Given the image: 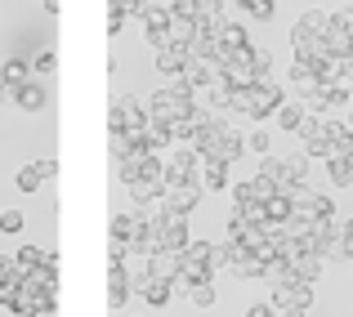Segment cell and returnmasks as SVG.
<instances>
[{"instance_id":"obj_1","label":"cell","mask_w":353,"mask_h":317,"mask_svg":"<svg viewBox=\"0 0 353 317\" xmlns=\"http://www.w3.org/2000/svg\"><path fill=\"white\" fill-rule=\"evenodd\" d=\"M143 125H148L143 99L130 94V90L112 94V103H108V134H117V130H143Z\"/></svg>"},{"instance_id":"obj_2","label":"cell","mask_w":353,"mask_h":317,"mask_svg":"<svg viewBox=\"0 0 353 317\" xmlns=\"http://www.w3.org/2000/svg\"><path fill=\"white\" fill-rule=\"evenodd\" d=\"M201 174V156L192 143H174L170 152H165V183H188Z\"/></svg>"},{"instance_id":"obj_3","label":"cell","mask_w":353,"mask_h":317,"mask_svg":"<svg viewBox=\"0 0 353 317\" xmlns=\"http://www.w3.org/2000/svg\"><path fill=\"white\" fill-rule=\"evenodd\" d=\"M259 174L277 179L282 188H286V183H304V174H309V152H291V156H264Z\"/></svg>"},{"instance_id":"obj_4","label":"cell","mask_w":353,"mask_h":317,"mask_svg":"<svg viewBox=\"0 0 353 317\" xmlns=\"http://www.w3.org/2000/svg\"><path fill=\"white\" fill-rule=\"evenodd\" d=\"M188 112H192V99H179L170 85L148 99V121H161V125H174V121H183Z\"/></svg>"},{"instance_id":"obj_5","label":"cell","mask_w":353,"mask_h":317,"mask_svg":"<svg viewBox=\"0 0 353 317\" xmlns=\"http://www.w3.org/2000/svg\"><path fill=\"white\" fill-rule=\"evenodd\" d=\"M273 313H309V304H313V286L309 282H286V286H273Z\"/></svg>"},{"instance_id":"obj_6","label":"cell","mask_w":353,"mask_h":317,"mask_svg":"<svg viewBox=\"0 0 353 317\" xmlns=\"http://www.w3.org/2000/svg\"><path fill=\"white\" fill-rule=\"evenodd\" d=\"M286 103V90L277 85V81H255V116L250 121H273V112Z\"/></svg>"},{"instance_id":"obj_7","label":"cell","mask_w":353,"mask_h":317,"mask_svg":"<svg viewBox=\"0 0 353 317\" xmlns=\"http://www.w3.org/2000/svg\"><path fill=\"white\" fill-rule=\"evenodd\" d=\"M241 152H246V139H241L237 130L228 125L224 134H219L215 143H210V152L201 156V161H224V165H233V161H241Z\"/></svg>"},{"instance_id":"obj_8","label":"cell","mask_w":353,"mask_h":317,"mask_svg":"<svg viewBox=\"0 0 353 317\" xmlns=\"http://www.w3.org/2000/svg\"><path fill=\"white\" fill-rule=\"evenodd\" d=\"M201 192H206V188H201L197 179H188V183H165L161 201H165V206H170V210L188 214V210H192V206H197V201H201Z\"/></svg>"},{"instance_id":"obj_9","label":"cell","mask_w":353,"mask_h":317,"mask_svg":"<svg viewBox=\"0 0 353 317\" xmlns=\"http://www.w3.org/2000/svg\"><path fill=\"white\" fill-rule=\"evenodd\" d=\"M5 99L14 108H23V112H41L50 103V90H45L41 81H27V85H18V90H5Z\"/></svg>"},{"instance_id":"obj_10","label":"cell","mask_w":353,"mask_h":317,"mask_svg":"<svg viewBox=\"0 0 353 317\" xmlns=\"http://www.w3.org/2000/svg\"><path fill=\"white\" fill-rule=\"evenodd\" d=\"M291 50H295V59H309V63H322L327 59V36H309V32H300V27H291Z\"/></svg>"},{"instance_id":"obj_11","label":"cell","mask_w":353,"mask_h":317,"mask_svg":"<svg viewBox=\"0 0 353 317\" xmlns=\"http://www.w3.org/2000/svg\"><path fill=\"white\" fill-rule=\"evenodd\" d=\"M27 81H36L32 59L14 54V59H5V63H0V90H18V85H27Z\"/></svg>"},{"instance_id":"obj_12","label":"cell","mask_w":353,"mask_h":317,"mask_svg":"<svg viewBox=\"0 0 353 317\" xmlns=\"http://www.w3.org/2000/svg\"><path fill=\"white\" fill-rule=\"evenodd\" d=\"M148 273H152V277H165V282H179V273H183V250H157V255H148Z\"/></svg>"},{"instance_id":"obj_13","label":"cell","mask_w":353,"mask_h":317,"mask_svg":"<svg viewBox=\"0 0 353 317\" xmlns=\"http://www.w3.org/2000/svg\"><path fill=\"white\" fill-rule=\"evenodd\" d=\"M165 250H188L192 246V237H188V214H179V210H165Z\"/></svg>"},{"instance_id":"obj_14","label":"cell","mask_w":353,"mask_h":317,"mask_svg":"<svg viewBox=\"0 0 353 317\" xmlns=\"http://www.w3.org/2000/svg\"><path fill=\"white\" fill-rule=\"evenodd\" d=\"M143 147H152V152H170V147H174V130L170 125H161V121H148V125H143Z\"/></svg>"},{"instance_id":"obj_15","label":"cell","mask_w":353,"mask_h":317,"mask_svg":"<svg viewBox=\"0 0 353 317\" xmlns=\"http://www.w3.org/2000/svg\"><path fill=\"white\" fill-rule=\"evenodd\" d=\"M188 59H192V54L183 50V45H174V50H157V72H161V76H179V72L188 68Z\"/></svg>"},{"instance_id":"obj_16","label":"cell","mask_w":353,"mask_h":317,"mask_svg":"<svg viewBox=\"0 0 353 317\" xmlns=\"http://www.w3.org/2000/svg\"><path fill=\"white\" fill-rule=\"evenodd\" d=\"M282 192H286V197H291L295 214H313V210H318V197H322V192H313L309 183H286Z\"/></svg>"},{"instance_id":"obj_17","label":"cell","mask_w":353,"mask_h":317,"mask_svg":"<svg viewBox=\"0 0 353 317\" xmlns=\"http://www.w3.org/2000/svg\"><path fill=\"white\" fill-rule=\"evenodd\" d=\"M197 183H201L206 192H224V188H228V165H224V161H201Z\"/></svg>"},{"instance_id":"obj_18","label":"cell","mask_w":353,"mask_h":317,"mask_svg":"<svg viewBox=\"0 0 353 317\" xmlns=\"http://www.w3.org/2000/svg\"><path fill=\"white\" fill-rule=\"evenodd\" d=\"M219 45H224V50H233V54H241V50H250V32L228 18V23L219 27Z\"/></svg>"},{"instance_id":"obj_19","label":"cell","mask_w":353,"mask_h":317,"mask_svg":"<svg viewBox=\"0 0 353 317\" xmlns=\"http://www.w3.org/2000/svg\"><path fill=\"white\" fill-rule=\"evenodd\" d=\"M161 192H165V179H139V183H130V201H134V206H152Z\"/></svg>"},{"instance_id":"obj_20","label":"cell","mask_w":353,"mask_h":317,"mask_svg":"<svg viewBox=\"0 0 353 317\" xmlns=\"http://www.w3.org/2000/svg\"><path fill=\"white\" fill-rule=\"evenodd\" d=\"M264 282L286 286V282H300V277H295V264H291V259L277 255V259H268V264H264Z\"/></svg>"},{"instance_id":"obj_21","label":"cell","mask_w":353,"mask_h":317,"mask_svg":"<svg viewBox=\"0 0 353 317\" xmlns=\"http://www.w3.org/2000/svg\"><path fill=\"white\" fill-rule=\"evenodd\" d=\"M233 277L237 282H259V277H264V259H259L255 250H246L241 259H233Z\"/></svg>"},{"instance_id":"obj_22","label":"cell","mask_w":353,"mask_h":317,"mask_svg":"<svg viewBox=\"0 0 353 317\" xmlns=\"http://www.w3.org/2000/svg\"><path fill=\"white\" fill-rule=\"evenodd\" d=\"M291 264H295V277L313 286L322 277V268H327V255H300V259H291Z\"/></svg>"},{"instance_id":"obj_23","label":"cell","mask_w":353,"mask_h":317,"mask_svg":"<svg viewBox=\"0 0 353 317\" xmlns=\"http://www.w3.org/2000/svg\"><path fill=\"white\" fill-rule=\"evenodd\" d=\"M273 121H277V130H286V134H300V125H304V108L300 103H282L273 112Z\"/></svg>"},{"instance_id":"obj_24","label":"cell","mask_w":353,"mask_h":317,"mask_svg":"<svg viewBox=\"0 0 353 317\" xmlns=\"http://www.w3.org/2000/svg\"><path fill=\"white\" fill-rule=\"evenodd\" d=\"M139 18H143V32H165V27L174 23L170 5H148V9H143V14H139Z\"/></svg>"},{"instance_id":"obj_25","label":"cell","mask_w":353,"mask_h":317,"mask_svg":"<svg viewBox=\"0 0 353 317\" xmlns=\"http://www.w3.org/2000/svg\"><path fill=\"white\" fill-rule=\"evenodd\" d=\"M165 32H170V45H183V50H188V45L197 41V32H201V27L192 23V18H174V23L165 27Z\"/></svg>"},{"instance_id":"obj_26","label":"cell","mask_w":353,"mask_h":317,"mask_svg":"<svg viewBox=\"0 0 353 317\" xmlns=\"http://www.w3.org/2000/svg\"><path fill=\"white\" fill-rule=\"evenodd\" d=\"M295 27H300V32H309V36H327V32H331V14H322V9H309V14H304Z\"/></svg>"},{"instance_id":"obj_27","label":"cell","mask_w":353,"mask_h":317,"mask_svg":"<svg viewBox=\"0 0 353 317\" xmlns=\"http://www.w3.org/2000/svg\"><path fill=\"white\" fill-rule=\"evenodd\" d=\"M206 103L215 108V112H224V108H233V85H228L224 76L215 81V85H206Z\"/></svg>"},{"instance_id":"obj_28","label":"cell","mask_w":353,"mask_h":317,"mask_svg":"<svg viewBox=\"0 0 353 317\" xmlns=\"http://www.w3.org/2000/svg\"><path fill=\"white\" fill-rule=\"evenodd\" d=\"M224 81H228V85H233V90H250V85H255V72H250V63H233V68H224Z\"/></svg>"},{"instance_id":"obj_29","label":"cell","mask_w":353,"mask_h":317,"mask_svg":"<svg viewBox=\"0 0 353 317\" xmlns=\"http://www.w3.org/2000/svg\"><path fill=\"white\" fill-rule=\"evenodd\" d=\"M246 63H250V72L264 81L268 68H273V50H264V45H250V50H246Z\"/></svg>"},{"instance_id":"obj_30","label":"cell","mask_w":353,"mask_h":317,"mask_svg":"<svg viewBox=\"0 0 353 317\" xmlns=\"http://www.w3.org/2000/svg\"><path fill=\"white\" fill-rule=\"evenodd\" d=\"M14 183H18V192H27V197H32V192H36V188H41V183H45V174L36 170V161H27L23 170L14 174Z\"/></svg>"},{"instance_id":"obj_31","label":"cell","mask_w":353,"mask_h":317,"mask_svg":"<svg viewBox=\"0 0 353 317\" xmlns=\"http://www.w3.org/2000/svg\"><path fill=\"white\" fill-rule=\"evenodd\" d=\"M219 295H215V282H197V286H188V304L192 309H210Z\"/></svg>"},{"instance_id":"obj_32","label":"cell","mask_w":353,"mask_h":317,"mask_svg":"<svg viewBox=\"0 0 353 317\" xmlns=\"http://www.w3.org/2000/svg\"><path fill=\"white\" fill-rule=\"evenodd\" d=\"M117 174H121V183H125V188H130V183H139V174H143V165H139V147L117 161Z\"/></svg>"},{"instance_id":"obj_33","label":"cell","mask_w":353,"mask_h":317,"mask_svg":"<svg viewBox=\"0 0 353 317\" xmlns=\"http://www.w3.org/2000/svg\"><path fill=\"white\" fill-rule=\"evenodd\" d=\"M327 174H331V183H336V188H349V183H353V161L331 156V161H327Z\"/></svg>"},{"instance_id":"obj_34","label":"cell","mask_w":353,"mask_h":317,"mask_svg":"<svg viewBox=\"0 0 353 317\" xmlns=\"http://www.w3.org/2000/svg\"><path fill=\"white\" fill-rule=\"evenodd\" d=\"M18 264H23V273L27 268H41V264H50V250H41V246H18Z\"/></svg>"},{"instance_id":"obj_35","label":"cell","mask_w":353,"mask_h":317,"mask_svg":"<svg viewBox=\"0 0 353 317\" xmlns=\"http://www.w3.org/2000/svg\"><path fill=\"white\" fill-rule=\"evenodd\" d=\"M237 5L246 9L255 23H268V18H273V9H277V0H237Z\"/></svg>"},{"instance_id":"obj_36","label":"cell","mask_w":353,"mask_h":317,"mask_svg":"<svg viewBox=\"0 0 353 317\" xmlns=\"http://www.w3.org/2000/svg\"><path fill=\"white\" fill-rule=\"evenodd\" d=\"M18 291H23V277L18 273H0V304H5V309L18 300Z\"/></svg>"},{"instance_id":"obj_37","label":"cell","mask_w":353,"mask_h":317,"mask_svg":"<svg viewBox=\"0 0 353 317\" xmlns=\"http://www.w3.org/2000/svg\"><path fill=\"white\" fill-rule=\"evenodd\" d=\"M264 206H268V219H277V223H286L295 214V206H291V197H286V192H277V197L264 201Z\"/></svg>"},{"instance_id":"obj_38","label":"cell","mask_w":353,"mask_h":317,"mask_svg":"<svg viewBox=\"0 0 353 317\" xmlns=\"http://www.w3.org/2000/svg\"><path fill=\"white\" fill-rule=\"evenodd\" d=\"M327 50L340 54V59H345V54H353V41H349L345 27H331V32H327Z\"/></svg>"},{"instance_id":"obj_39","label":"cell","mask_w":353,"mask_h":317,"mask_svg":"<svg viewBox=\"0 0 353 317\" xmlns=\"http://www.w3.org/2000/svg\"><path fill=\"white\" fill-rule=\"evenodd\" d=\"M331 156H340V161H353V130H340V134L331 139Z\"/></svg>"},{"instance_id":"obj_40","label":"cell","mask_w":353,"mask_h":317,"mask_svg":"<svg viewBox=\"0 0 353 317\" xmlns=\"http://www.w3.org/2000/svg\"><path fill=\"white\" fill-rule=\"evenodd\" d=\"M233 112L255 116V85H250V90H233Z\"/></svg>"},{"instance_id":"obj_41","label":"cell","mask_w":353,"mask_h":317,"mask_svg":"<svg viewBox=\"0 0 353 317\" xmlns=\"http://www.w3.org/2000/svg\"><path fill=\"white\" fill-rule=\"evenodd\" d=\"M170 14L174 18H192V23H197V18H201V0H170Z\"/></svg>"},{"instance_id":"obj_42","label":"cell","mask_w":353,"mask_h":317,"mask_svg":"<svg viewBox=\"0 0 353 317\" xmlns=\"http://www.w3.org/2000/svg\"><path fill=\"white\" fill-rule=\"evenodd\" d=\"M54 68H59V59H54V50H41V54L32 59V72H36V76H50Z\"/></svg>"},{"instance_id":"obj_43","label":"cell","mask_w":353,"mask_h":317,"mask_svg":"<svg viewBox=\"0 0 353 317\" xmlns=\"http://www.w3.org/2000/svg\"><path fill=\"white\" fill-rule=\"evenodd\" d=\"M23 210H0V232H23Z\"/></svg>"},{"instance_id":"obj_44","label":"cell","mask_w":353,"mask_h":317,"mask_svg":"<svg viewBox=\"0 0 353 317\" xmlns=\"http://www.w3.org/2000/svg\"><path fill=\"white\" fill-rule=\"evenodd\" d=\"M215 18H224V0H201V18L197 23H215Z\"/></svg>"},{"instance_id":"obj_45","label":"cell","mask_w":353,"mask_h":317,"mask_svg":"<svg viewBox=\"0 0 353 317\" xmlns=\"http://www.w3.org/2000/svg\"><path fill=\"white\" fill-rule=\"evenodd\" d=\"M246 147H250V152H259V156H268V130H250Z\"/></svg>"},{"instance_id":"obj_46","label":"cell","mask_w":353,"mask_h":317,"mask_svg":"<svg viewBox=\"0 0 353 317\" xmlns=\"http://www.w3.org/2000/svg\"><path fill=\"white\" fill-rule=\"evenodd\" d=\"M170 90H174L179 99H192V94H197V85H192V81L183 76V72H179V76H170Z\"/></svg>"},{"instance_id":"obj_47","label":"cell","mask_w":353,"mask_h":317,"mask_svg":"<svg viewBox=\"0 0 353 317\" xmlns=\"http://www.w3.org/2000/svg\"><path fill=\"white\" fill-rule=\"evenodd\" d=\"M246 201H255V188H250V179H246V183H233V206H246Z\"/></svg>"},{"instance_id":"obj_48","label":"cell","mask_w":353,"mask_h":317,"mask_svg":"<svg viewBox=\"0 0 353 317\" xmlns=\"http://www.w3.org/2000/svg\"><path fill=\"white\" fill-rule=\"evenodd\" d=\"M313 219H336V197H318V210Z\"/></svg>"},{"instance_id":"obj_49","label":"cell","mask_w":353,"mask_h":317,"mask_svg":"<svg viewBox=\"0 0 353 317\" xmlns=\"http://www.w3.org/2000/svg\"><path fill=\"white\" fill-rule=\"evenodd\" d=\"M331 27H345V32H349V27H353V9H349V5L336 9V14H331Z\"/></svg>"},{"instance_id":"obj_50","label":"cell","mask_w":353,"mask_h":317,"mask_svg":"<svg viewBox=\"0 0 353 317\" xmlns=\"http://www.w3.org/2000/svg\"><path fill=\"white\" fill-rule=\"evenodd\" d=\"M36 170H41L45 179H54V174H59V161H54V156H45V161H36Z\"/></svg>"},{"instance_id":"obj_51","label":"cell","mask_w":353,"mask_h":317,"mask_svg":"<svg viewBox=\"0 0 353 317\" xmlns=\"http://www.w3.org/2000/svg\"><path fill=\"white\" fill-rule=\"evenodd\" d=\"M246 317H273V304H250Z\"/></svg>"},{"instance_id":"obj_52","label":"cell","mask_w":353,"mask_h":317,"mask_svg":"<svg viewBox=\"0 0 353 317\" xmlns=\"http://www.w3.org/2000/svg\"><path fill=\"white\" fill-rule=\"evenodd\" d=\"M63 9V0H45V14H59Z\"/></svg>"},{"instance_id":"obj_53","label":"cell","mask_w":353,"mask_h":317,"mask_svg":"<svg viewBox=\"0 0 353 317\" xmlns=\"http://www.w3.org/2000/svg\"><path fill=\"white\" fill-rule=\"evenodd\" d=\"M345 72H353V54H345Z\"/></svg>"},{"instance_id":"obj_54","label":"cell","mask_w":353,"mask_h":317,"mask_svg":"<svg viewBox=\"0 0 353 317\" xmlns=\"http://www.w3.org/2000/svg\"><path fill=\"white\" fill-rule=\"evenodd\" d=\"M345 121H349V130H353V103H349V116H345Z\"/></svg>"},{"instance_id":"obj_55","label":"cell","mask_w":353,"mask_h":317,"mask_svg":"<svg viewBox=\"0 0 353 317\" xmlns=\"http://www.w3.org/2000/svg\"><path fill=\"white\" fill-rule=\"evenodd\" d=\"M349 41H353V27H349Z\"/></svg>"}]
</instances>
